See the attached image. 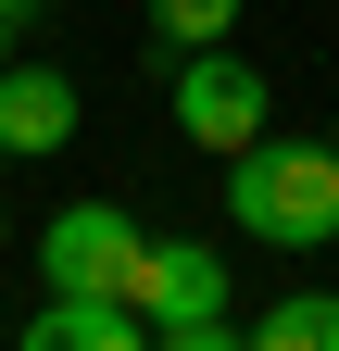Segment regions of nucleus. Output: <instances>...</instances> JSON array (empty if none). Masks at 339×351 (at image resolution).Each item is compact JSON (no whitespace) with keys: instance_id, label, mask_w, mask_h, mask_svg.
<instances>
[{"instance_id":"obj_1","label":"nucleus","mask_w":339,"mask_h":351,"mask_svg":"<svg viewBox=\"0 0 339 351\" xmlns=\"http://www.w3.org/2000/svg\"><path fill=\"white\" fill-rule=\"evenodd\" d=\"M226 213H239V239H264V251H327L339 239V151L264 125L251 151H226Z\"/></svg>"},{"instance_id":"obj_2","label":"nucleus","mask_w":339,"mask_h":351,"mask_svg":"<svg viewBox=\"0 0 339 351\" xmlns=\"http://www.w3.org/2000/svg\"><path fill=\"white\" fill-rule=\"evenodd\" d=\"M163 113H176L189 151H251V138H264V113H277V88H264V63H239L226 38H214V51H176Z\"/></svg>"},{"instance_id":"obj_3","label":"nucleus","mask_w":339,"mask_h":351,"mask_svg":"<svg viewBox=\"0 0 339 351\" xmlns=\"http://www.w3.org/2000/svg\"><path fill=\"white\" fill-rule=\"evenodd\" d=\"M139 213L126 201H63L51 226H38V276H51V301H126V276H139Z\"/></svg>"},{"instance_id":"obj_4","label":"nucleus","mask_w":339,"mask_h":351,"mask_svg":"<svg viewBox=\"0 0 339 351\" xmlns=\"http://www.w3.org/2000/svg\"><path fill=\"white\" fill-rule=\"evenodd\" d=\"M126 314H226V251L214 239H139V276H126Z\"/></svg>"},{"instance_id":"obj_5","label":"nucleus","mask_w":339,"mask_h":351,"mask_svg":"<svg viewBox=\"0 0 339 351\" xmlns=\"http://www.w3.org/2000/svg\"><path fill=\"white\" fill-rule=\"evenodd\" d=\"M75 138V75H51V63H0V151L13 163H51Z\"/></svg>"},{"instance_id":"obj_6","label":"nucleus","mask_w":339,"mask_h":351,"mask_svg":"<svg viewBox=\"0 0 339 351\" xmlns=\"http://www.w3.org/2000/svg\"><path fill=\"white\" fill-rule=\"evenodd\" d=\"M25 351H151V314H126V301H51L25 326Z\"/></svg>"},{"instance_id":"obj_7","label":"nucleus","mask_w":339,"mask_h":351,"mask_svg":"<svg viewBox=\"0 0 339 351\" xmlns=\"http://www.w3.org/2000/svg\"><path fill=\"white\" fill-rule=\"evenodd\" d=\"M239 351H339V289H289L277 314H251Z\"/></svg>"},{"instance_id":"obj_8","label":"nucleus","mask_w":339,"mask_h":351,"mask_svg":"<svg viewBox=\"0 0 339 351\" xmlns=\"http://www.w3.org/2000/svg\"><path fill=\"white\" fill-rule=\"evenodd\" d=\"M139 13H151V38H176V51H214L239 25V0H139Z\"/></svg>"},{"instance_id":"obj_9","label":"nucleus","mask_w":339,"mask_h":351,"mask_svg":"<svg viewBox=\"0 0 339 351\" xmlns=\"http://www.w3.org/2000/svg\"><path fill=\"white\" fill-rule=\"evenodd\" d=\"M151 351H239V326H226V314H163Z\"/></svg>"},{"instance_id":"obj_10","label":"nucleus","mask_w":339,"mask_h":351,"mask_svg":"<svg viewBox=\"0 0 339 351\" xmlns=\"http://www.w3.org/2000/svg\"><path fill=\"white\" fill-rule=\"evenodd\" d=\"M25 13H38V0H0V63H13V38H25Z\"/></svg>"},{"instance_id":"obj_11","label":"nucleus","mask_w":339,"mask_h":351,"mask_svg":"<svg viewBox=\"0 0 339 351\" xmlns=\"http://www.w3.org/2000/svg\"><path fill=\"white\" fill-rule=\"evenodd\" d=\"M0 251H13V226H0Z\"/></svg>"},{"instance_id":"obj_12","label":"nucleus","mask_w":339,"mask_h":351,"mask_svg":"<svg viewBox=\"0 0 339 351\" xmlns=\"http://www.w3.org/2000/svg\"><path fill=\"white\" fill-rule=\"evenodd\" d=\"M327 151H339V125H327Z\"/></svg>"}]
</instances>
